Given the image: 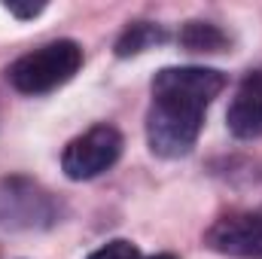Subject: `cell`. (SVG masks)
<instances>
[{"mask_svg":"<svg viewBox=\"0 0 262 259\" xmlns=\"http://www.w3.org/2000/svg\"><path fill=\"white\" fill-rule=\"evenodd\" d=\"M226 89L213 67H162L152 76V107L146 113L149 149L162 159H180L195 146L210 101Z\"/></svg>","mask_w":262,"mask_h":259,"instance_id":"cell-1","label":"cell"},{"mask_svg":"<svg viewBox=\"0 0 262 259\" xmlns=\"http://www.w3.org/2000/svg\"><path fill=\"white\" fill-rule=\"evenodd\" d=\"M79 67H82L79 43L76 40H55V43H46V46L15 58L6 70V79L21 95H46V92L64 85L67 79H73V73Z\"/></svg>","mask_w":262,"mask_h":259,"instance_id":"cell-2","label":"cell"},{"mask_svg":"<svg viewBox=\"0 0 262 259\" xmlns=\"http://www.w3.org/2000/svg\"><path fill=\"white\" fill-rule=\"evenodd\" d=\"M122 156V134L113 125H92L61 153V171L70 180H92L110 171Z\"/></svg>","mask_w":262,"mask_h":259,"instance_id":"cell-3","label":"cell"},{"mask_svg":"<svg viewBox=\"0 0 262 259\" xmlns=\"http://www.w3.org/2000/svg\"><path fill=\"white\" fill-rule=\"evenodd\" d=\"M204 244L232 259H262V213H229L220 217Z\"/></svg>","mask_w":262,"mask_h":259,"instance_id":"cell-4","label":"cell"},{"mask_svg":"<svg viewBox=\"0 0 262 259\" xmlns=\"http://www.w3.org/2000/svg\"><path fill=\"white\" fill-rule=\"evenodd\" d=\"M226 122H229V131L241 140L262 137V70H250L241 79L226 110Z\"/></svg>","mask_w":262,"mask_h":259,"instance_id":"cell-5","label":"cell"},{"mask_svg":"<svg viewBox=\"0 0 262 259\" xmlns=\"http://www.w3.org/2000/svg\"><path fill=\"white\" fill-rule=\"evenodd\" d=\"M180 46L186 52H204V55H213V52H223L229 46V37L223 28L210 25V21H186L183 31H180Z\"/></svg>","mask_w":262,"mask_h":259,"instance_id":"cell-6","label":"cell"},{"mask_svg":"<svg viewBox=\"0 0 262 259\" xmlns=\"http://www.w3.org/2000/svg\"><path fill=\"white\" fill-rule=\"evenodd\" d=\"M168 34L159 28V25H149V21H134L122 31V37L116 40V55L119 58H128V55H140L146 52L149 46L156 43H165Z\"/></svg>","mask_w":262,"mask_h":259,"instance_id":"cell-7","label":"cell"},{"mask_svg":"<svg viewBox=\"0 0 262 259\" xmlns=\"http://www.w3.org/2000/svg\"><path fill=\"white\" fill-rule=\"evenodd\" d=\"M89 259H143V256L131 241L116 238V241H107L104 247H98L95 253H89Z\"/></svg>","mask_w":262,"mask_h":259,"instance_id":"cell-8","label":"cell"},{"mask_svg":"<svg viewBox=\"0 0 262 259\" xmlns=\"http://www.w3.org/2000/svg\"><path fill=\"white\" fill-rule=\"evenodd\" d=\"M6 9L15 15V18H34V15H40L46 6L43 3H34V6H18V3H6Z\"/></svg>","mask_w":262,"mask_h":259,"instance_id":"cell-9","label":"cell"},{"mask_svg":"<svg viewBox=\"0 0 262 259\" xmlns=\"http://www.w3.org/2000/svg\"><path fill=\"white\" fill-rule=\"evenodd\" d=\"M143 259H177L174 253H152V256H143Z\"/></svg>","mask_w":262,"mask_h":259,"instance_id":"cell-10","label":"cell"}]
</instances>
